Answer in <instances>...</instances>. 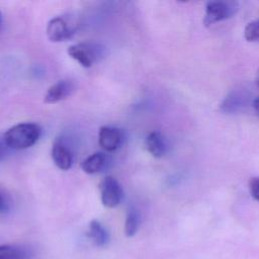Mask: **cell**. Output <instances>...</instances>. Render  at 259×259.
Returning <instances> with one entry per match:
<instances>
[{
	"label": "cell",
	"instance_id": "cell-20",
	"mask_svg": "<svg viewBox=\"0 0 259 259\" xmlns=\"http://www.w3.org/2000/svg\"><path fill=\"white\" fill-rule=\"evenodd\" d=\"M3 145L0 143V158L3 156Z\"/></svg>",
	"mask_w": 259,
	"mask_h": 259
},
{
	"label": "cell",
	"instance_id": "cell-5",
	"mask_svg": "<svg viewBox=\"0 0 259 259\" xmlns=\"http://www.w3.org/2000/svg\"><path fill=\"white\" fill-rule=\"evenodd\" d=\"M124 135L121 130L114 126H101L98 132V144L107 151L113 152L117 150L123 143Z\"/></svg>",
	"mask_w": 259,
	"mask_h": 259
},
{
	"label": "cell",
	"instance_id": "cell-12",
	"mask_svg": "<svg viewBox=\"0 0 259 259\" xmlns=\"http://www.w3.org/2000/svg\"><path fill=\"white\" fill-rule=\"evenodd\" d=\"M88 237L91 239V241L99 247L107 245L109 242V235L105 228L96 220H93L89 224V230H88Z\"/></svg>",
	"mask_w": 259,
	"mask_h": 259
},
{
	"label": "cell",
	"instance_id": "cell-6",
	"mask_svg": "<svg viewBox=\"0 0 259 259\" xmlns=\"http://www.w3.org/2000/svg\"><path fill=\"white\" fill-rule=\"evenodd\" d=\"M249 95L244 90L231 91L221 102L220 109L227 114H233L241 111L248 104Z\"/></svg>",
	"mask_w": 259,
	"mask_h": 259
},
{
	"label": "cell",
	"instance_id": "cell-15",
	"mask_svg": "<svg viewBox=\"0 0 259 259\" xmlns=\"http://www.w3.org/2000/svg\"><path fill=\"white\" fill-rule=\"evenodd\" d=\"M244 36L248 41H259V19H255L246 25Z\"/></svg>",
	"mask_w": 259,
	"mask_h": 259
},
{
	"label": "cell",
	"instance_id": "cell-19",
	"mask_svg": "<svg viewBox=\"0 0 259 259\" xmlns=\"http://www.w3.org/2000/svg\"><path fill=\"white\" fill-rule=\"evenodd\" d=\"M255 84L259 88V72L257 73V76H256V79H255Z\"/></svg>",
	"mask_w": 259,
	"mask_h": 259
},
{
	"label": "cell",
	"instance_id": "cell-7",
	"mask_svg": "<svg viewBox=\"0 0 259 259\" xmlns=\"http://www.w3.org/2000/svg\"><path fill=\"white\" fill-rule=\"evenodd\" d=\"M46 32L48 38L53 42L64 41L70 38L73 33L67 21L60 16L54 17L48 22Z\"/></svg>",
	"mask_w": 259,
	"mask_h": 259
},
{
	"label": "cell",
	"instance_id": "cell-10",
	"mask_svg": "<svg viewBox=\"0 0 259 259\" xmlns=\"http://www.w3.org/2000/svg\"><path fill=\"white\" fill-rule=\"evenodd\" d=\"M145 146L147 151L155 158L163 157L167 152V142L165 137L157 131L151 132L146 140Z\"/></svg>",
	"mask_w": 259,
	"mask_h": 259
},
{
	"label": "cell",
	"instance_id": "cell-1",
	"mask_svg": "<svg viewBox=\"0 0 259 259\" xmlns=\"http://www.w3.org/2000/svg\"><path fill=\"white\" fill-rule=\"evenodd\" d=\"M41 135V128L34 122H21L10 127L3 136L6 147L24 150L33 146Z\"/></svg>",
	"mask_w": 259,
	"mask_h": 259
},
{
	"label": "cell",
	"instance_id": "cell-11",
	"mask_svg": "<svg viewBox=\"0 0 259 259\" xmlns=\"http://www.w3.org/2000/svg\"><path fill=\"white\" fill-rule=\"evenodd\" d=\"M108 163V157L102 152H96L88 156L82 163L81 169L87 174H95L102 171Z\"/></svg>",
	"mask_w": 259,
	"mask_h": 259
},
{
	"label": "cell",
	"instance_id": "cell-2",
	"mask_svg": "<svg viewBox=\"0 0 259 259\" xmlns=\"http://www.w3.org/2000/svg\"><path fill=\"white\" fill-rule=\"evenodd\" d=\"M239 4L235 1L214 0L208 1L205 5V13L203 23L211 25L213 23L229 19L238 10Z\"/></svg>",
	"mask_w": 259,
	"mask_h": 259
},
{
	"label": "cell",
	"instance_id": "cell-18",
	"mask_svg": "<svg viewBox=\"0 0 259 259\" xmlns=\"http://www.w3.org/2000/svg\"><path fill=\"white\" fill-rule=\"evenodd\" d=\"M7 210V205L5 200L3 199V197L0 194V212H5Z\"/></svg>",
	"mask_w": 259,
	"mask_h": 259
},
{
	"label": "cell",
	"instance_id": "cell-4",
	"mask_svg": "<svg viewBox=\"0 0 259 259\" xmlns=\"http://www.w3.org/2000/svg\"><path fill=\"white\" fill-rule=\"evenodd\" d=\"M99 190L101 202L105 207H115L123 198L122 187L112 176H106L100 181Z\"/></svg>",
	"mask_w": 259,
	"mask_h": 259
},
{
	"label": "cell",
	"instance_id": "cell-17",
	"mask_svg": "<svg viewBox=\"0 0 259 259\" xmlns=\"http://www.w3.org/2000/svg\"><path fill=\"white\" fill-rule=\"evenodd\" d=\"M252 107L256 114L259 116V97H256L252 100Z\"/></svg>",
	"mask_w": 259,
	"mask_h": 259
},
{
	"label": "cell",
	"instance_id": "cell-13",
	"mask_svg": "<svg viewBox=\"0 0 259 259\" xmlns=\"http://www.w3.org/2000/svg\"><path fill=\"white\" fill-rule=\"evenodd\" d=\"M140 223L141 218L139 211L134 207H130L127 209L124 222V234L127 237L135 236L140 228Z\"/></svg>",
	"mask_w": 259,
	"mask_h": 259
},
{
	"label": "cell",
	"instance_id": "cell-9",
	"mask_svg": "<svg viewBox=\"0 0 259 259\" xmlns=\"http://www.w3.org/2000/svg\"><path fill=\"white\" fill-rule=\"evenodd\" d=\"M52 158L61 170H69L73 165V154L62 140H56L52 147Z\"/></svg>",
	"mask_w": 259,
	"mask_h": 259
},
{
	"label": "cell",
	"instance_id": "cell-8",
	"mask_svg": "<svg viewBox=\"0 0 259 259\" xmlns=\"http://www.w3.org/2000/svg\"><path fill=\"white\" fill-rule=\"evenodd\" d=\"M75 89L70 80H60L53 84L45 94L44 101L48 104H54L69 97Z\"/></svg>",
	"mask_w": 259,
	"mask_h": 259
},
{
	"label": "cell",
	"instance_id": "cell-16",
	"mask_svg": "<svg viewBox=\"0 0 259 259\" xmlns=\"http://www.w3.org/2000/svg\"><path fill=\"white\" fill-rule=\"evenodd\" d=\"M250 194L256 200H259V177H253L249 181Z\"/></svg>",
	"mask_w": 259,
	"mask_h": 259
},
{
	"label": "cell",
	"instance_id": "cell-3",
	"mask_svg": "<svg viewBox=\"0 0 259 259\" xmlns=\"http://www.w3.org/2000/svg\"><path fill=\"white\" fill-rule=\"evenodd\" d=\"M68 55L82 67L90 68L101 57V47L91 42L72 45L67 50Z\"/></svg>",
	"mask_w": 259,
	"mask_h": 259
},
{
	"label": "cell",
	"instance_id": "cell-14",
	"mask_svg": "<svg viewBox=\"0 0 259 259\" xmlns=\"http://www.w3.org/2000/svg\"><path fill=\"white\" fill-rule=\"evenodd\" d=\"M0 259H28L26 251L14 245H0Z\"/></svg>",
	"mask_w": 259,
	"mask_h": 259
},
{
	"label": "cell",
	"instance_id": "cell-21",
	"mask_svg": "<svg viewBox=\"0 0 259 259\" xmlns=\"http://www.w3.org/2000/svg\"><path fill=\"white\" fill-rule=\"evenodd\" d=\"M2 24V15H1V12H0V26Z\"/></svg>",
	"mask_w": 259,
	"mask_h": 259
}]
</instances>
